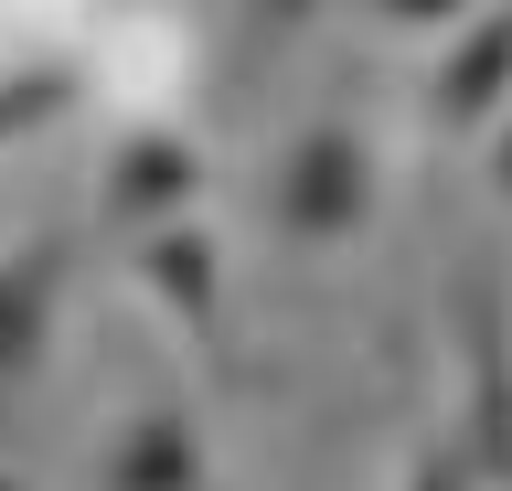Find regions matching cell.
Masks as SVG:
<instances>
[{
	"instance_id": "obj_10",
	"label": "cell",
	"mask_w": 512,
	"mask_h": 491,
	"mask_svg": "<svg viewBox=\"0 0 512 491\" xmlns=\"http://www.w3.org/2000/svg\"><path fill=\"white\" fill-rule=\"evenodd\" d=\"M480 171H491V193H502V203H512V107H502V129L480 139Z\"/></svg>"
},
{
	"instance_id": "obj_4",
	"label": "cell",
	"mask_w": 512,
	"mask_h": 491,
	"mask_svg": "<svg viewBox=\"0 0 512 491\" xmlns=\"http://www.w3.org/2000/svg\"><path fill=\"white\" fill-rule=\"evenodd\" d=\"M128 278L182 321V342H192L203 363H224V257H214V235H203V225L139 235V246H128Z\"/></svg>"
},
{
	"instance_id": "obj_8",
	"label": "cell",
	"mask_w": 512,
	"mask_h": 491,
	"mask_svg": "<svg viewBox=\"0 0 512 491\" xmlns=\"http://www.w3.org/2000/svg\"><path fill=\"white\" fill-rule=\"evenodd\" d=\"M75 97H86L75 65H11V75H0V150H11V139H43Z\"/></svg>"
},
{
	"instance_id": "obj_3",
	"label": "cell",
	"mask_w": 512,
	"mask_h": 491,
	"mask_svg": "<svg viewBox=\"0 0 512 491\" xmlns=\"http://www.w3.org/2000/svg\"><path fill=\"white\" fill-rule=\"evenodd\" d=\"M192 193H203V150L182 129H128L96 171V225H118L139 246L160 225H192Z\"/></svg>"
},
{
	"instance_id": "obj_6",
	"label": "cell",
	"mask_w": 512,
	"mask_h": 491,
	"mask_svg": "<svg viewBox=\"0 0 512 491\" xmlns=\"http://www.w3.org/2000/svg\"><path fill=\"white\" fill-rule=\"evenodd\" d=\"M427 107H438L448 139H491L512 107V11H470V33L438 54L427 75Z\"/></svg>"
},
{
	"instance_id": "obj_9",
	"label": "cell",
	"mask_w": 512,
	"mask_h": 491,
	"mask_svg": "<svg viewBox=\"0 0 512 491\" xmlns=\"http://www.w3.org/2000/svg\"><path fill=\"white\" fill-rule=\"evenodd\" d=\"M406 491H491V481L459 459V438H427V449L406 459Z\"/></svg>"
},
{
	"instance_id": "obj_11",
	"label": "cell",
	"mask_w": 512,
	"mask_h": 491,
	"mask_svg": "<svg viewBox=\"0 0 512 491\" xmlns=\"http://www.w3.org/2000/svg\"><path fill=\"white\" fill-rule=\"evenodd\" d=\"M0 491H22V481H0Z\"/></svg>"
},
{
	"instance_id": "obj_5",
	"label": "cell",
	"mask_w": 512,
	"mask_h": 491,
	"mask_svg": "<svg viewBox=\"0 0 512 491\" xmlns=\"http://www.w3.org/2000/svg\"><path fill=\"white\" fill-rule=\"evenodd\" d=\"M54 310H64V246H11V257H0V417L43 385Z\"/></svg>"
},
{
	"instance_id": "obj_2",
	"label": "cell",
	"mask_w": 512,
	"mask_h": 491,
	"mask_svg": "<svg viewBox=\"0 0 512 491\" xmlns=\"http://www.w3.org/2000/svg\"><path fill=\"white\" fill-rule=\"evenodd\" d=\"M459 353H470V417H459V459L491 491H512V310L480 267L459 289Z\"/></svg>"
},
{
	"instance_id": "obj_7",
	"label": "cell",
	"mask_w": 512,
	"mask_h": 491,
	"mask_svg": "<svg viewBox=\"0 0 512 491\" xmlns=\"http://www.w3.org/2000/svg\"><path fill=\"white\" fill-rule=\"evenodd\" d=\"M96 491H203V417H192V406H139V417H118Z\"/></svg>"
},
{
	"instance_id": "obj_1",
	"label": "cell",
	"mask_w": 512,
	"mask_h": 491,
	"mask_svg": "<svg viewBox=\"0 0 512 491\" xmlns=\"http://www.w3.org/2000/svg\"><path fill=\"white\" fill-rule=\"evenodd\" d=\"M267 225L288 246H352L374 225V139L352 118H310L267 171Z\"/></svg>"
}]
</instances>
